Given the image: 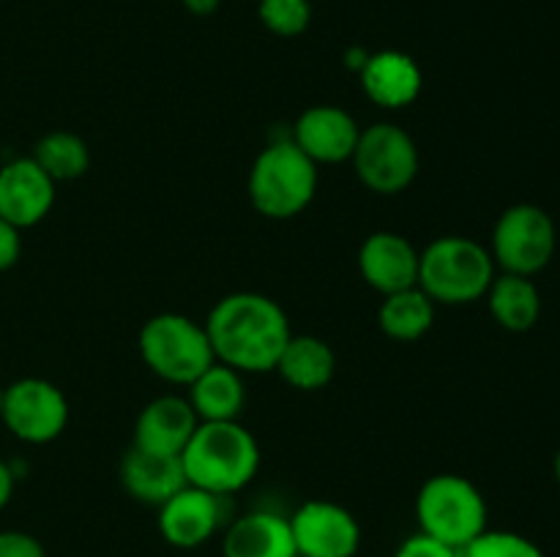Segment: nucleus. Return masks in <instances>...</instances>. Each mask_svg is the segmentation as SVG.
<instances>
[{"label": "nucleus", "instance_id": "nucleus-1", "mask_svg": "<svg viewBox=\"0 0 560 557\" xmlns=\"http://www.w3.org/2000/svg\"><path fill=\"white\" fill-rule=\"evenodd\" d=\"M211 339L213 358L241 375H266L279 364L293 336L282 306L262 293H230L202 322Z\"/></svg>", "mask_w": 560, "mask_h": 557}, {"label": "nucleus", "instance_id": "nucleus-2", "mask_svg": "<svg viewBox=\"0 0 560 557\" xmlns=\"http://www.w3.org/2000/svg\"><path fill=\"white\" fill-rule=\"evenodd\" d=\"M180 464L191 486L228 497L255 481L260 446L238 420H202L180 453Z\"/></svg>", "mask_w": 560, "mask_h": 557}, {"label": "nucleus", "instance_id": "nucleus-3", "mask_svg": "<svg viewBox=\"0 0 560 557\" xmlns=\"http://www.w3.org/2000/svg\"><path fill=\"white\" fill-rule=\"evenodd\" d=\"M320 183L317 164L290 137L273 140L257 153L246 191L257 213L277 222L301 216L312 205Z\"/></svg>", "mask_w": 560, "mask_h": 557}, {"label": "nucleus", "instance_id": "nucleus-4", "mask_svg": "<svg viewBox=\"0 0 560 557\" xmlns=\"http://www.w3.org/2000/svg\"><path fill=\"white\" fill-rule=\"evenodd\" d=\"M495 276L490 249L465 235H441L419 251V287L435 304L468 306L481 300Z\"/></svg>", "mask_w": 560, "mask_h": 557}, {"label": "nucleus", "instance_id": "nucleus-5", "mask_svg": "<svg viewBox=\"0 0 560 557\" xmlns=\"http://www.w3.org/2000/svg\"><path fill=\"white\" fill-rule=\"evenodd\" d=\"M142 364L164 382L189 388L213 364V347L206 325L178 311L153 315L140 328Z\"/></svg>", "mask_w": 560, "mask_h": 557}, {"label": "nucleus", "instance_id": "nucleus-6", "mask_svg": "<svg viewBox=\"0 0 560 557\" xmlns=\"http://www.w3.org/2000/svg\"><path fill=\"white\" fill-rule=\"evenodd\" d=\"M487 500L479 486L457 473H438L421 484L416 497V519L421 533L443 541L452 549L487 530Z\"/></svg>", "mask_w": 560, "mask_h": 557}, {"label": "nucleus", "instance_id": "nucleus-7", "mask_svg": "<svg viewBox=\"0 0 560 557\" xmlns=\"http://www.w3.org/2000/svg\"><path fill=\"white\" fill-rule=\"evenodd\" d=\"M556 246L558 229L550 213L534 202H517L498 216L490 254L501 273L534 278L550 265Z\"/></svg>", "mask_w": 560, "mask_h": 557}, {"label": "nucleus", "instance_id": "nucleus-8", "mask_svg": "<svg viewBox=\"0 0 560 557\" xmlns=\"http://www.w3.org/2000/svg\"><path fill=\"white\" fill-rule=\"evenodd\" d=\"M350 162L361 183L383 197L402 194L405 189H410L421 167L419 145L413 137L402 126L388 120L361 129Z\"/></svg>", "mask_w": 560, "mask_h": 557}, {"label": "nucleus", "instance_id": "nucleus-9", "mask_svg": "<svg viewBox=\"0 0 560 557\" xmlns=\"http://www.w3.org/2000/svg\"><path fill=\"white\" fill-rule=\"evenodd\" d=\"M0 420L16 440L44 446L58 440L69 426V402L55 382L44 377H22L5 388Z\"/></svg>", "mask_w": 560, "mask_h": 557}, {"label": "nucleus", "instance_id": "nucleus-10", "mask_svg": "<svg viewBox=\"0 0 560 557\" xmlns=\"http://www.w3.org/2000/svg\"><path fill=\"white\" fill-rule=\"evenodd\" d=\"M299 557H355L361 549V524L345 506L331 500H306L290 517Z\"/></svg>", "mask_w": 560, "mask_h": 557}, {"label": "nucleus", "instance_id": "nucleus-11", "mask_svg": "<svg viewBox=\"0 0 560 557\" xmlns=\"http://www.w3.org/2000/svg\"><path fill=\"white\" fill-rule=\"evenodd\" d=\"M224 519V497L186 484L159 506V533L170 546L197 549L213 538Z\"/></svg>", "mask_w": 560, "mask_h": 557}, {"label": "nucleus", "instance_id": "nucleus-12", "mask_svg": "<svg viewBox=\"0 0 560 557\" xmlns=\"http://www.w3.org/2000/svg\"><path fill=\"white\" fill-rule=\"evenodd\" d=\"M55 186L33 156L11 158L0 167V218L20 229L36 227L52 211Z\"/></svg>", "mask_w": 560, "mask_h": 557}, {"label": "nucleus", "instance_id": "nucleus-13", "mask_svg": "<svg viewBox=\"0 0 560 557\" xmlns=\"http://www.w3.org/2000/svg\"><path fill=\"white\" fill-rule=\"evenodd\" d=\"M359 137L361 129L348 109L337 104H315L299 115L290 140L320 167V164L350 162Z\"/></svg>", "mask_w": 560, "mask_h": 557}, {"label": "nucleus", "instance_id": "nucleus-14", "mask_svg": "<svg viewBox=\"0 0 560 557\" xmlns=\"http://www.w3.org/2000/svg\"><path fill=\"white\" fill-rule=\"evenodd\" d=\"M359 273L381 295L419 287V249L399 233H372L359 249Z\"/></svg>", "mask_w": 560, "mask_h": 557}, {"label": "nucleus", "instance_id": "nucleus-15", "mask_svg": "<svg viewBox=\"0 0 560 557\" xmlns=\"http://www.w3.org/2000/svg\"><path fill=\"white\" fill-rule=\"evenodd\" d=\"M197 426H200V418L191 410L189 399L167 393L140 410L131 446L148 453H162V457H180Z\"/></svg>", "mask_w": 560, "mask_h": 557}, {"label": "nucleus", "instance_id": "nucleus-16", "mask_svg": "<svg viewBox=\"0 0 560 557\" xmlns=\"http://www.w3.org/2000/svg\"><path fill=\"white\" fill-rule=\"evenodd\" d=\"M361 91L370 102L383 109H405L421 96L424 74L416 58L399 49H381L370 52V60L359 74Z\"/></svg>", "mask_w": 560, "mask_h": 557}, {"label": "nucleus", "instance_id": "nucleus-17", "mask_svg": "<svg viewBox=\"0 0 560 557\" xmlns=\"http://www.w3.org/2000/svg\"><path fill=\"white\" fill-rule=\"evenodd\" d=\"M224 557H299L290 519L273 511H252L235 519L222 541Z\"/></svg>", "mask_w": 560, "mask_h": 557}, {"label": "nucleus", "instance_id": "nucleus-18", "mask_svg": "<svg viewBox=\"0 0 560 557\" xmlns=\"http://www.w3.org/2000/svg\"><path fill=\"white\" fill-rule=\"evenodd\" d=\"M120 481H124V489L135 500L156 508L189 484L184 473V464H180V457L148 453L135 446L126 451L124 462H120Z\"/></svg>", "mask_w": 560, "mask_h": 557}, {"label": "nucleus", "instance_id": "nucleus-19", "mask_svg": "<svg viewBox=\"0 0 560 557\" xmlns=\"http://www.w3.org/2000/svg\"><path fill=\"white\" fill-rule=\"evenodd\" d=\"M273 371H279L282 380L295 391H323L337 375V355L326 339L312 336V333H301V336L293 333Z\"/></svg>", "mask_w": 560, "mask_h": 557}, {"label": "nucleus", "instance_id": "nucleus-20", "mask_svg": "<svg viewBox=\"0 0 560 557\" xmlns=\"http://www.w3.org/2000/svg\"><path fill=\"white\" fill-rule=\"evenodd\" d=\"M189 404L202 420H238L246 404V388L241 371L213 360L189 386Z\"/></svg>", "mask_w": 560, "mask_h": 557}, {"label": "nucleus", "instance_id": "nucleus-21", "mask_svg": "<svg viewBox=\"0 0 560 557\" xmlns=\"http://www.w3.org/2000/svg\"><path fill=\"white\" fill-rule=\"evenodd\" d=\"M487 306L490 315L503 331L525 333L539 322L541 317V293L530 276L517 273H498L487 289Z\"/></svg>", "mask_w": 560, "mask_h": 557}, {"label": "nucleus", "instance_id": "nucleus-22", "mask_svg": "<svg viewBox=\"0 0 560 557\" xmlns=\"http://www.w3.org/2000/svg\"><path fill=\"white\" fill-rule=\"evenodd\" d=\"M377 325L394 342H419L435 325V300L421 287L383 295V304L377 309Z\"/></svg>", "mask_w": 560, "mask_h": 557}, {"label": "nucleus", "instance_id": "nucleus-23", "mask_svg": "<svg viewBox=\"0 0 560 557\" xmlns=\"http://www.w3.org/2000/svg\"><path fill=\"white\" fill-rule=\"evenodd\" d=\"M33 162L55 180L69 183L82 178L91 167V147L74 131H49L33 147Z\"/></svg>", "mask_w": 560, "mask_h": 557}, {"label": "nucleus", "instance_id": "nucleus-24", "mask_svg": "<svg viewBox=\"0 0 560 557\" xmlns=\"http://www.w3.org/2000/svg\"><path fill=\"white\" fill-rule=\"evenodd\" d=\"M457 557H545V552L525 535L512 530H490L476 535L470 544L457 549Z\"/></svg>", "mask_w": 560, "mask_h": 557}, {"label": "nucleus", "instance_id": "nucleus-25", "mask_svg": "<svg viewBox=\"0 0 560 557\" xmlns=\"http://www.w3.org/2000/svg\"><path fill=\"white\" fill-rule=\"evenodd\" d=\"M257 14L268 33L279 38H295L310 27L312 3L310 0H260Z\"/></svg>", "mask_w": 560, "mask_h": 557}, {"label": "nucleus", "instance_id": "nucleus-26", "mask_svg": "<svg viewBox=\"0 0 560 557\" xmlns=\"http://www.w3.org/2000/svg\"><path fill=\"white\" fill-rule=\"evenodd\" d=\"M394 557H457V549L446 546L443 541L432 538L427 533H413L397 546Z\"/></svg>", "mask_w": 560, "mask_h": 557}, {"label": "nucleus", "instance_id": "nucleus-27", "mask_svg": "<svg viewBox=\"0 0 560 557\" xmlns=\"http://www.w3.org/2000/svg\"><path fill=\"white\" fill-rule=\"evenodd\" d=\"M0 557H47L42 541L22 530H0Z\"/></svg>", "mask_w": 560, "mask_h": 557}, {"label": "nucleus", "instance_id": "nucleus-28", "mask_svg": "<svg viewBox=\"0 0 560 557\" xmlns=\"http://www.w3.org/2000/svg\"><path fill=\"white\" fill-rule=\"evenodd\" d=\"M22 254V229L0 218V273L16 265Z\"/></svg>", "mask_w": 560, "mask_h": 557}, {"label": "nucleus", "instance_id": "nucleus-29", "mask_svg": "<svg viewBox=\"0 0 560 557\" xmlns=\"http://www.w3.org/2000/svg\"><path fill=\"white\" fill-rule=\"evenodd\" d=\"M14 484H16V475L11 470V464L5 459H0V511L11 502L14 497Z\"/></svg>", "mask_w": 560, "mask_h": 557}, {"label": "nucleus", "instance_id": "nucleus-30", "mask_svg": "<svg viewBox=\"0 0 560 557\" xmlns=\"http://www.w3.org/2000/svg\"><path fill=\"white\" fill-rule=\"evenodd\" d=\"M180 3H184V9L189 11V14L211 16V14H217L219 5H222V0H180Z\"/></svg>", "mask_w": 560, "mask_h": 557}, {"label": "nucleus", "instance_id": "nucleus-31", "mask_svg": "<svg viewBox=\"0 0 560 557\" xmlns=\"http://www.w3.org/2000/svg\"><path fill=\"white\" fill-rule=\"evenodd\" d=\"M366 60H370V52H366L364 47H350L348 52H345V63H348V69L355 71V74H361V69L366 66Z\"/></svg>", "mask_w": 560, "mask_h": 557}, {"label": "nucleus", "instance_id": "nucleus-32", "mask_svg": "<svg viewBox=\"0 0 560 557\" xmlns=\"http://www.w3.org/2000/svg\"><path fill=\"white\" fill-rule=\"evenodd\" d=\"M552 473H556V481L560 484V451L556 453V462H552Z\"/></svg>", "mask_w": 560, "mask_h": 557}, {"label": "nucleus", "instance_id": "nucleus-33", "mask_svg": "<svg viewBox=\"0 0 560 557\" xmlns=\"http://www.w3.org/2000/svg\"><path fill=\"white\" fill-rule=\"evenodd\" d=\"M3 399H5V388L0 386V415H3Z\"/></svg>", "mask_w": 560, "mask_h": 557}]
</instances>
